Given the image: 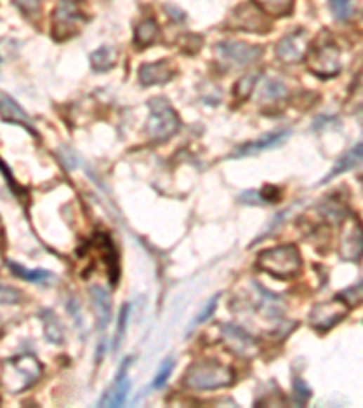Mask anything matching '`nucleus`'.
Instances as JSON below:
<instances>
[{
  "mask_svg": "<svg viewBox=\"0 0 363 408\" xmlns=\"http://www.w3.org/2000/svg\"><path fill=\"white\" fill-rule=\"evenodd\" d=\"M42 376V365L35 355H18L13 360L6 361L0 370V383L6 390L11 394L26 390L31 385H35Z\"/></svg>",
  "mask_w": 363,
  "mask_h": 408,
  "instance_id": "f257e3e1",
  "label": "nucleus"
},
{
  "mask_svg": "<svg viewBox=\"0 0 363 408\" xmlns=\"http://www.w3.org/2000/svg\"><path fill=\"white\" fill-rule=\"evenodd\" d=\"M232 381H235V372L231 367L215 361H204V363H193L185 370L182 385L189 390H215V388L232 385Z\"/></svg>",
  "mask_w": 363,
  "mask_h": 408,
  "instance_id": "f03ea898",
  "label": "nucleus"
},
{
  "mask_svg": "<svg viewBox=\"0 0 363 408\" xmlns=\"http://www.w3.org/2000/svg\"><path fill=\"white\" fill-rule=\"evenodd\" d=\"M256 267L275 278H293L300 272L302 258L294 245H278L260 252Z\"/></svg>",
  "mask_w": 363,
  "mask_h": 408,
  "instance_id": "7ed1b4c3",
  "label": "nucleus"
},
{
  "mask_svg": "<svg viewBox=\"0 0 363 408\" xmlns=\"http://www.w3.org/2000/svg\"><path fill=\"white\" fill-rule=\"evenodd\" d=\"M149 109H151V116L147 120V132L154 142L167 140L176 135L180 129V118L166 98H151Z\"/></svg>",
  "mask_w": 363,
  "mask_h": 408,
  "instance_id": "20e7f679",
  "label": "nucleus"
},
{
  "mask_svg": "<svg viewBox=\"0 0 363 408\" xmlns=\"http://www.w3.org/2000/svg\"><path fill=\"white\" fill-rule=\"evenodd\" d=\"M340 256L345 261H359L363 258V225L358 216H347L341 224Z\"/></svg>",
  "mask_w": 363,
  "mask_h": 408,
  "instance_id": "39448f33",
  "label": "nucleus"
},
{
  "mask_svg": "<svg viewBox=\"0 0 363 408\" xmlns=\"http://www.w3.org/2000/svg\"><path fill=\"white\" fill-rule=\"evenodd\" d=\"M216 55L223 64L232 67L249 66L253 62L262 57V48L260 46L247 44V42H237V40H227L220 42L216 46Z\"/></svg>",
  "mask_w": 363,
  "mask_h": 408,
  "instance_id": "423d86ee",
  "label": "nucleus"
},
{
  "mask_svg": "<svg viewBox=\"0 0 363 408\" xmlns=\"http://www.w3.org/2000/svg\"><path fill=\"white\" fill-rule=\"evenodd\" d=\"M80 22L79 6L74 0H60L53 13V36L55 40H67L77 35Z\"/></svg>",
  "mask_w": 363,
  "mask_h": 408,
  "instance_id": "0eeeda50",
  "label": "nucleus"
},
{
  "mask_svg": "<svg viewBox=\"0 0 363 408\" xmlns=\"http://www.w3.org/2000/svg\"><path fill=\"white\" fill-rule=\"evenodd\" d=\"M309 69L318 76L331 79L341 69L340 51L334 44H318L309 55Z\"/></svg>",
  "mask_w": 363,
  "mask_h": 408,
  "instance_id": "6e6552de",
  "label": "nucleus"
},
{
  "mask_svg": "<svg viewBox=\"0 0 363 408\" xmlns=\"http://www.w3.org/2000/svg\"><path fill=\"white\" fill-rule=\"evenodd\" d=\"M347 314H349V307L340 298L329 303H319L311 312V327L319 332H325L340 323Z\"/></svg>",
  "mask_w": 363,
  "mask_h": 408,
  "instance_id": "1a4fd4ad",
  "label": "nucleus"
},
{
  "mask_svg": "<svg viewBox=\"0 0 363 408\" xmlns=\"http://www.w3.org/2000/svg\"><path fill=\"white\" fill-rule=\"evenodd\" d=\"M307 49H309V42H307L305 31H294L280 40V44L276 48V55L285 64H296L305 57Z\"/></svg>",
  "mask_w": 363,
  "mask_h": 408,
  "instance_id": "9d476101",
  "label": "nucleus"
},
{
  "mask_svg": "<svg viewBox=\"0 0 363 408\" xmlns=\"http://www.w3.org/2000/svg\"><path fill=\"white\" fill-rule=\"evenodd\" d=\"M222 338L225 341V345L229 347V351L242 355V358H249V355H253L256 352V343H254V339L245 330H242L240 327L223 325Z\"/></svg>",
  "mask_w": 363,
  "mask_h": 408,
  "instance_id": "9b49d317",
  "label": "nucleus"
},
{
  "mask_svg": "<svg viewBox=\"0 0 363 408\" xmlns=\"http://www.w3.org/2000/svg\"><path fill=\"white\" fill-rule=\"evenodd\" d=\"M231 26L237 31H258V33H263V31H267L269 24H267L265 17L260 13L258 9L253 8V6H244L232 15Z\"/></svg>",
  "mask_w": 363,
  "mask_h": 408,
  "instance_id": "f8f14e48",
  "label": "nucleus"
},
{
  "mask_svg": "<svg viewBox=\"0 0 363 408\" xmlns=\"http://www.w3.org/2000/svg\"><path fill=\"white\" fill-rule=\"evenodd\" d=\"M129 361H131V358H127L124 367L120 369L119 376H117V381H114L113 386L107 390V394L102 397L100 407H122V404L126 403L127 392H129V386H131L129 379L126 378V372L127 369H129Z\"/></svg>",
  "mask_w": 363,
  "mask_h": 408,
  "instance_id": "ddd939ff",
  "label": "nucleus"
},
{
  "mask_svg": "<svg viewBox=\"0 0 363 408\" xmlns=\"http://www.w3.org/2000/svg\"><path fill=\"white\" fill-rule=\"evenodd\" d=\"M173 69L169 67L167 62H154V64H144L138 69V79H140L142 86H158V83H166L173 79Z\"/></svg>",
  "mask_w": 363,
  "mask_h": 408,
  "instance_id": "4468645a",
  "label": "nucleus"
},
{
  "mask_svg": "<svg viewBox=\"0 0 363 408\" xmlns=\"http://www.w3.org/2000/svg\"><path fill=\"white\" fill-rule=\"evenodd\" d=\"M0 116L8 122L18 123V125H24V128L29 129L33 132V128H31L29 116L26 114V111L22 107L18 106L17 102L13 100L11 97L4 95V93H0Z\"/></svg>",
  "mask_w": 363,
  "mask_h": 408,
  "instance_id": "2eb2a0df",
  "label": "nucleus"
},
{
  "mask_svg": "<svg viewBox=\"0 0 363 408\" xmlns=\"http://www.w3.org/2000/svg\"><path fill=\"white\" fill-rule=\"evenodd\" d=\"M287 135H289L287 131H276L272 135H267L263 138H260V140L238 147L237 153L232 154V156H251V154H258L265 149H271V147H276L280 142H284L287 138Z\"/></svg>",
  "mask_w": 363,
  "mask_h": 408,
  "instance_id": "dca6fc26",
  "label": "nucleus"
},
{
  "mask_svg": "<svg viewBox=\"0 0 363 408\" xmlns=\"http://www.w3.org/2000/svg\"><path fill=\"white\" fill-rule=\"evenodd\" d=\"M362 162H363V144H358V145H355L350 151H347V153L338 160L336 165L333 167V171L325 176L324 180H322V184H327V182L334 180L336 176L343 175V172L350 171V169H355V167L359 165Z\"/></svg>",
  "mask_w": 363,
  "mask_h": 408,
  "instance_id": "f3484780",
  "label": "nucleus"
},
{
  "mask_svg": "<svg viewBox=\"0 0 363 408\" xmlns=\"http://www.w3.org/2000/svg\"><path fill=\"white\" fill-rule=\"evenodd\" d=\"M91 299H93L95 314H97V318H98V327H100V330H104L105 325L110 323V318H111L110 292H107L105 289H102V287H93Z\"/></svg>",
  "mask_w": 363,
  "mask_h": 408,
  "instance_id": "a211bd4d",
  "label": "nucleus"
},
{
  "mask_svg": "<svg viewBox=\"0 0 363 408\" xmlns=\"http://www.w3.org/2000/svg\"><path fill=\"white\" fill-rule=\"evenodd\" d=\"M158 33H160V29H158L157 20H153V18H145V20H142V22L136 26L135 35L136 44L151 46L153 42H157Z\"/></svg>",
  "mask_w": 363,
  "mask_h": 408,
  "instance_id": "6ab92c4d",
  "label": "nucleus"
},
{
  "mask_svg": "<svg viewBox=\"0 0 363 408\" xmlns=\"http://www.w3.org/2000/svg\"><path fill=\"white\" fill-rule=\"evenodd\" d=\"M114 62H117V53L110 46H104V48L97 49L91 55V66L97 73H104V71L111 69L114 66Z\"/></svg>",
  "mask_w": 363,
  "mask_h": 408,
  "instance_id": "aec40b11",
  "label": "nucleus"
},
{
  "mask_svg": "<svg viewBox=\"0 0 363 408\" xmlns=\"http://www.w3.org/2000/svg\"><path fill=\"white\" fill-rule=\"evenodd\" d=\"M8 267L11 268V272H13L15 276L22 278V280H27V281H35V283H46V281H51L53 280V274L49 271H27V268H24L22 265L15 264V261H11V259H8Z\"/></svg>",
  "mask_w": 363,
  "mask_h": 408,
  "instance_id": "412c9836",
  "label": "nucleus"
},
{
  "mask_svg": "<svg viewBox=\"0 0 363 408\" xmlns=\"http://www.w3.org/2000/svg\"><path fill=\"white\" fill-rule=\"evenodd\" d=\"M44 318V330H46V338L51 343H62L64 341V327H62L60 320L55 316V312L46 311L42 314Z\"/></svg>",
  "mask_w": 363,
  "mask_h": 408,
  "instance_id": "4be33fe9",
  "label": "nucleus"
},
{
  "mask_svg": "<svg viewBox=\"0 0 363 408\" xmlns=\"http://www.w3.org/2000/svg\"><path fill=\"white\" fill-rule=\"evenodd\" d=\"M263 13L272 17H285L291 13L294 0H254Z\"/></svg>",
  "mask_w": 363,
  "mask_h": 408,
  "instance_id": "5701e85b",
  "label": "nucleus"
},
{
  "mask_svg": "<svg viewBox=\"0 0 363 408\" xmlns=\"http://www.w3.org/2000/svg\"><path fill=\"white\" fill-rule=\"evenodd\" d=\"M260 73H247V75L242 76L237 82V89H235V95H237L238 100H247L253 93L254 86L258 82Z\"/></svg>",
  "mask_w": 363,
  "mask_h": 408,
  "instance_id": "b1692460",
  "label": "nucleus"
},
{
  "mask_svg": "<svg viewBox=\"0 0 363 408\" xmlns=\"http://www.w3.org/2000/svg\"><path fill=\"white\" fill-rule=\"evenodd\" d=\"M285 95H287V88H285V83H282L280 80H267L265 86H263L262 89L263 102L282 100Z\"/></svg>",
  "mask_w": 363,
  "mask_h": 408,
  "instance_id": "393cba45",
  "label": "nucleus"
},
{
  "mask_svg": "<svg viewBox=\"0 0 363 408\" xmlns=\"http://www.w3.org/2000/svg\"><path fill=\"white\" fill-rule=\"evenodd\" d=\"M329 8L333 11L336 20H349L355 15V4L352 0H331Z\"/></svg>",
  "mask_w": 363,
  "mask_h": 408,
  "instance_id": "a878e982",
  "label": "nucleus"
},
{
  "mask_svg": "<svg viewBox=\"0 0 363 408\" xmlns=\"http://www.w3.org/2000/svg\"><path fill=\"white\" fill-rule=\"evenodd\" d=\"M338 298L341 301L345 303L347 307H358L359 303L363 301V283H358V285H352L349 289H345L343 292L338 294Z\"/></svg>",
  "mask_w": 363,
  "mask_h": 408,
  "instance_id": "bb28decb",
  "label": "nucleus"
},
{
  "mask_svg": "<svg viewBox=\"0 0 363 408\" xmlns=\"http://www.w3.org/2000/svg\"><path fill=\"white\" fill-rule=\"evenodd\" d=\"M127 316H129V305H124L122 311H120V318H119V329H117V336H114V343H113V352L119 351L120 343H122L124 332H126V325H127Z\"/></svg>",
  "mask_w": 363,
  "mask_h": 408,
  "instance_id": "cd10ccee",
  "label": "nucleus"
},
{
  "mask_svg": "<svg viewBox=\"0 0 363 408\" xmlns=\"http://www.w3.org/2000/svg\"><path fill=\"white\" fill-rule=\"evenodd\" d=\"M22 299V294L13 287L0 285V305H15Z\"/></svg>",
  "mask_w": 363,
  "mask_h": 408,
  "instance_id": "c85d7f7f",
  "label": "nucleus"
},
{
  "mask_svg": "<svg viewBox=\"0 0 363 408\" xmlns=\"http://www.w3.org/2000/svg\"><path fill=\"white\" fill-rule=\"evenodd\" d=\"M13 2L24 15H27V17H35V15H39L40 0H13Z\"/></svg>",
  "mask_w": 363,
  "mask_h": 408,
  "instance_id": "c756f323",
  "label": "nucleus"
},
{
  "mask_svg": "<svg viewBox=\"0 0 363 408\" xmlns=\"http://www.w3.org/2000/svg\"><path fill=\"white\" fill-rule=\"evenodd\" d=\"M173 369H175V361H173V360L164 361L162 369L158 370L157 378H154V381H153L154 388H160V386H162L164 383H166L167 379H169V376H171V372H173Z\"/></svg>",
  "mask_w": 363,
  "mask_h": 408,
  "instance_id": "7c9ffc66",
  "label": "nucleus"
},
{
  "mask_svg": "<svg viewBox=\"0 0 363 408\" xmlns=\"http://www.w3.org/2000/svg\"><path fill=\"white\" fill-rule=\"evenodd\" d=\"M294 390H296V397L298 403H307V400L311 397V388L303 383V379L296 378L294 379Z\"/></svg>",
  "mask_w": 363,
  "mask_h": 408,
  "instance_id": "2f4dec72",
  "label": "nucleus"
},
{
  "mask_svg": "<svg viewBox=\"0 0 363 408\" xmlns=\"http://www.w3.org/2000/svg\"><path fill=\"white\" fill-rule=\"evenodd\" d=\"M218 298H220V294H216V296H213V299H211L209 303H207V307H206V311L202 312L200 316L197 318V321L194 323H204V321L207 320V318L215 312V308H216V303H218Z\"/></svg>",
  "mask_w": 363,
  "mask_h": 408,
  "instance_id": "473e14b6",
  "label": "nucleus"
},
{
  "mask_svg": "<svg viewBox=\"0 0 363 408\" xmlns=\"http://www.w3.org/2000/svg\"><path fill=\"white\" fill-rule=\"evenodd\" d=\"M362 187H363V178H362Z\"/></svg>",
  "mask_w": 363,
  "mask_h": 408,
  "instance_id": "72a5a7b5",
  "label": "nucleus"
}]
</instances>
